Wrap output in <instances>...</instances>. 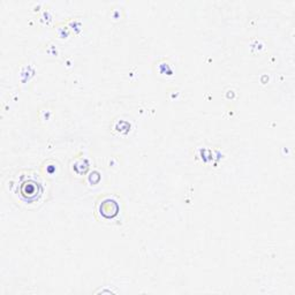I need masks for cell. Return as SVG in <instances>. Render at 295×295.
I'll use <instances>...</instances> for the list:
<instances>
[{
	"label": "cell",
	"instance_id": "1",
	"mask_svg": "<svg viewBox=\"0 0 295 295\" xmlns=\"http://www.w3.org/2000/svg\"><path fill=\"white\" fill-rule=\"evenodd\" d=\"M42 192V188L40 185L36 184L34 181H27L22 185V188H21V195H22L23 198L28 199V201H33V199L37 198L40 196Z\"/></svg>",
	"mask_w": 295,
	"mask_h": 295
}]
</instances>
